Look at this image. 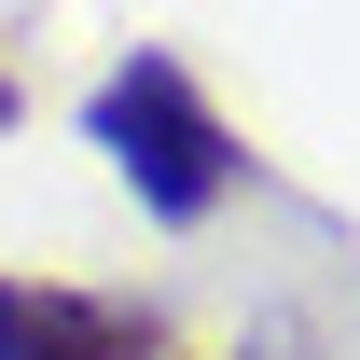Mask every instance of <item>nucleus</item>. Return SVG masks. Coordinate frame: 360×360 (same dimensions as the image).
Returning a JSON list of instances; mask_svg holds the SVG:
<instances>
[{
    "instance_id": "obj_2",
    "label": "nucleus",
    "mask_w": 360,
    "mask_h": 360,
    "mask_svg": "<svg viewBox=\"0 0 360 360\" xmlns=\"http://www.w3.org/2000/svg\"><path fill=\"white\" fill-rule=\"evenodd\" d=\"M0 360H153V319L84 277H0Z\"/></svg>"
},
{
    "instance_id": "obj_1",
    "label": "nucleus",
    "mask_w": 360,
    "mask_h": 360,
    "mask_svg": "<svg viewBox=\"0 0 360 360\" xmlns=\"http://www.w3.org/2000/svg\"><path fill=\"white\" fill-rule=\"evenodd\" d=\"M84 153H111V180L139 194V222H167V236H208L236 208V180H250L236 111L194 84V56H167V42H125L84 84Z\"/></svg>"
},
{
    "instance_id": "obj_3",
    "label": "nucleus",
    "mask_w": 360,
    "mask_h": 360,
    "mask_svg": "<svg viewBox=\"0 0 360 360\" xmlns=\"http://www.w3.org/2000/svg\"><path fill=\"white\" fill-rule=\"evenodd\" d=\"M14 111H28V84H14V70H0V125H14Z\"/></svg>"
},
{
    "instance_id": "obj_4",
    "label": "nucleus",
    "mask_w": 360,
    "mask_h": 360,
    "mask_svg": "<svg viewBox=\"0 0 360 360\" xmlns=\"http://www.w3.org/2000/svg\"><path fill=\"white\" fill-rule=\"evenodd\" d=\"M153 360H167V347H153Z\"/></svg>"
}]
</instances>
